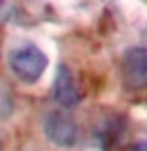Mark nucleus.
Returning <instances> with one entry per match:
<instances>
[{"mask_svg": "<svg viewBox=\"0 0 147 151\" xmlns=\"http://www.w3.org/2000/svg\"><path fill=\"white\" fill-rule=\"evenodd\" d=\"M8 67L17 81L25 82V84H34L44 75L46 67H48V58L38 46L25 44L14 48L8 54Z\"/></svg>", "mask_w": 147, "mask_h": 151, "instance_id": "f257e3e1", "label": "nucleus"}, {"mask_svg": "<svg viewBox=\"0 0 147 151\" xmlns=\"http://www.w3.org/2000/svg\"><path fill=\"white\" fill-rule=\"evenodd\" d=\"M42 130L48 142H52L57 147H75L80 138L78 124L75 122V119L61 109H54L46 113L44 121H42Z\"/></svg>", "mask_w": 147, "mask_h": 151, "instance_id": "f03ea898", "label": "nucleus"}, {"mask_svg": "<svg viewBox=\"0 0 147 151\" xmlns=\"http://www.w3.org/2000/svg\"><path fill=\"white\" fill-rule=\"evenodd\" d=\"M122 75L132 88H147V48L134 46L122 58Z\"/></svg>", "mask_w": 147, "mask_h": 151, "instance_id": "7ed1b4c3", "label": "nucleus"}, {"mask_svg": "<svg viewBox=\"0 0 147 151\" xmlns=\"http://www.w3.org/2000/svg\"><path fill=\"white\" fill-rule=\"evenodd\" d=\"M54 100L61 107H67V109L75 107L82 100V94H80L77 81H75V75L67 65L57 67L55 81H54Z\"/></svg>", "mask_w": 147, "mask_h": 151, "instance_id": "20e7f679", "label": "nucleus"}, {"mask_svg": "<svg viewBox=\"0 0 147 151\" xmlns=\"http://www.w3.org/2000/svg\"><path fill=\"white\" fill-rule=\"evenodd\" d=\"M11 113H14V100L10 92L0 88V119H8Z\"/></svg>", "mask_w": 147, "mask_h": 151, "instance_id": "39448f33", "label": "nucleus"}, {"mask_svg": "<svg viewBox=\"0 0 147 151\" xmlns=\"http://www.w3.org/2000/svg\"><path fill=\"white\" fill-rule=\"evenodd\" d=\"M0 151H2V138H0Z\"/></svg>", "mask_w": 147, "mask_h": 151, "instance_id": "423d86ee", "label": "nucleus"}]
</instances>
